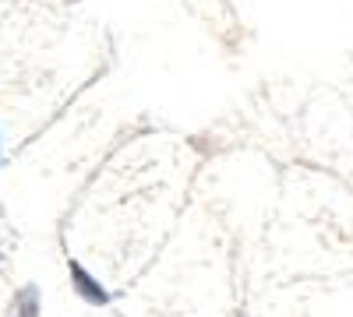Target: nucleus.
<instances>
[{
	"instance_id": "nucleus-1",
	"label": "nucleus",
	"mask_w": 353,
	"mask_h": 317,
	"mask_svg": "<svg viewBox=\"0 0 353 317\" xmlns=\"http://www.w3.org/2000/svg\"><path fill=\"white\" fill-rule=\"evenodd\" d=\"M71 282H74V289L81 293V300H88V303H96V307H103V303H110V293L103 289V285L88 275L78 261H71Z\"/></svg>"
},
{
	"instance_id": "nucleus-2",
	"label": "nucleus",
	"mask_w": 353,
	"mask_h": 317,
	"mask_svg": "<svg viewBox=\"0 0 353 317\" xmlns=\"http://www.w3.org/2000/svg\"><path fill=\"white\" fill-rule=\"evenodd\" d=\"M18 307H21V310H18L21 317H36V289H25L21 300H18Z\"/></svg>"
}]
</instances>
